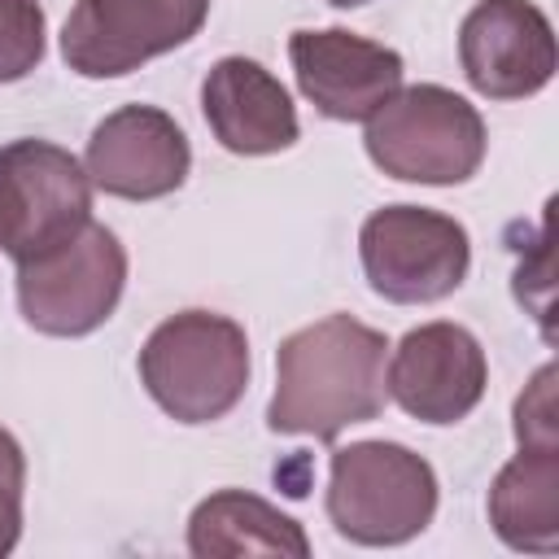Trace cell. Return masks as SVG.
Returning <instances> with one entry per match:
<instances>
[{"label":"cell","mask_w":559,"mask_h":559,"mask_svg":"<svg viewBox=\"0 0 559 559\" xmlns=\"http://www.w3.org/2000/svg\"><path fill=\"white\" fill-rule=\"evenodd\" d=\"M389 397L419 424L467 419L489 384V362L480 341L463 323H419L411 328L393 358L384 362Z\"/></svg>","instance_id":"9"},{"label":"cell","mask_w":559,"mask_h":559,"mask_svg":"<svg viewBox=\"0 0 559 559\" xmlns=\"http://www.w3.org/2000/svg\"><path fill=\"white\" fill-rule=\"evenodd\" d=\"M140 380L170 419L214 424L249 389V336L227 314L179 310L148 332Z\"/></svg>","instance_id":"2"},{"label":"cell","mask_w":559,"mask_h":559,"mask_svg":"<svg viewBox=\"0 0 559 559\" xmlns=\"http://www.w3.org/2000/svg\"><path fill=\"white\" fill-rule=\"evenodd\" d=\"M44 61L39 0H0V83L26 79Z\"/></svg>","instance_id":"16"},{"label":"cell","mask_w":559,"mask_h":559,"mask_svg":"<svg viewBox=\"0 0 559 559\" xmlns=\"http://www.w3.org/2000/svg\"><path fill=\"white\" fill-rule=\"evenodd\" d=\"M192 166L183 127L157 105H122L105 114L87 140L83 170L92 188L122 201L170 197Z\"/></svg>","instance_id":"11"},{"label":"cell","mask_w":559,"mask_h":559,"mask_svg":"<svg viewBox=\"0 0 559 559\" xmlns=\"http://www.w3.org/2000/svg\"><path fill=\"white\" fill-rule=\"evenodd\" d=\"M459 66L489 100H524L555 74V26L533 0H480L459 26Z\"/></svg>","instance_id":"10"},{"label":"cell","mask_w":559,"mask_h":559,"mask_svg":"<svg viewBox=\"0 0 559 559\" xmlns=\"http://www.w3.org/2000/svg\"><path fill=\"white\" fill-rule=\"evenodd\" d=\"M92 223V179L52 140L0 144V249L13 262L39 258Z\"/></svg>","instance_id":"7"},{"label":"cell","mask_w":559,"mask_h":559,"mask_svg":"<svg viewBox=\"0 0 559 559\" xmlns=\"http://www.w3.org/2000/svg\"><path fill=\"white\" fill-rule=\"evenodd\" d=\"M515 441L524 450H559L555 424V367L546 362L515 397Z\"/></svg>","instance_id":"17"},{"label":"cell","mask_w":559,"mask_h":559,"mask_svg":"<svg viewBox=\"0 0 559 559\" xmlns=\"http://www.w3.org/2000/svg\"><path fill=\"white\" fill-rule=\"evenodd\" d=\"M288 61L301 96L336 122H367L402 87V57L341 26L293 31Z\"/></svg>","instance_id":"12"},{"label":"cell","mask_w":559,"mask_h":559,"mask_svg":"<svg viewBox=\"0 0 559 559\" xmlns=\"http://www.w3.org/2000/svg\"><path fill=\"white\" fill-rule=\"evenodd\" d=\"M367 157L402 183H467L485 162V118L441 83L397 87L362 131Z\"/></svg>","instance_id":"3"},{"label":"cell","mask_w":559,"mask_h":559,"mask_svg":"<svg viewBox=\"0 0 559 559\" xmlns=\"http://www.w3.org/2000/svg\"><path fill=\"white\" fill-rule=\"evenodd\" d=\"M201 109L214 140L240 157H266L297 144V109L288 87L253 57H223L201 83Z\"/></svg>","instance_id":"13"},{"label":"cell","mask_w":559,"mask_h":559,"mask_svg":"<svg viewBox=\"0 0 559 559\" xmlns=\"http://www.w3.org/2000/svg\"><path fill=\"white\" fill-rule=\"evenodd\" d=\"M328 4H336V9H358V4H367V0H328Z\"/></svg>","instance_id":"19"},{"label":"cell","mask_w":559,"mask_h":559,"mask_svg":"<svg viewBox=\"0 0 559 559\" xmlns=\"http://www.w3.org/2000/svg\"><path fill=\"white\" fill-rule=\"evenodd\" d=\"M210 0H79L61 26V57L83 79H118L188 44Z\"/></svg>","instance_id":"8"},{"label":"cell","mask_w":559,"mask_h":559,"mask_svg":"<svg viewBox=\"0 0 559 559\" xmlns=\"http://www.w3.org/2000/svg\"><path fill=\"white\" fill-rule=\"evenodd\" d=\"M188 550L197 559H240V555H310L306 528L245 489H218L197 502L188 520Z\"/></svg>","instance_id":"14"},{"label":"cell","mask_w":559,"mask_h":559,"mask_svg":"<svg viewBox=\"0 0 559 559\" xmlns=\"http://www.w3.org/2000/svg\"><path fill=\"white\" fill-rule=\"evenodd\" d=\"M22 485H26L22 445L9 428H0V555H9L22 533Z\"/></svg>","instance_id":"18"},{"label":"cell","mask_w":559,"mask_h":559,"mask_svg":"<svg viewBox=\"0 0 559 559\" xmlns=\"http://www.w3.org/2000/svg\"><path fill=\"white\" fill-rule=\"evenodd\" d=\"M489 524L511 550H559V450H524L489 485Z\"/></svg>","instance_id":"15"},{"label":"cell","mask_w":559,"mask_h":559,"mask_svg":"<svg viewBox=\"0 0 559 559\" xmlns=\"http://www.w3.org/2000/svg\"><path fill=\"white\" fill-rule=\"evenodd\" d=\"M358 258L371 293L397 306H424L450 297L472 266L467 227L441 210L384 205L367 214L358 231Z\"/></svg>","instance_id":"6"},{"label":"cell","mask_w":559,"mask_h":559,"mask_svg":"<svg viewBox=\"0 0 559 559\" xmlns=\"http://www.w3.org/2000/svg\"><path fill=\"white\" fill-rule=\"evenodd\" d=\"M127 288V249L105 223H83L57 249L17 262L22 319L44 336L96 332Z\"/></svg>","instance_id":"5"},{"label":"cell","mask_w":559,"mask_h":559,"mask_svg":"<svg viewBox=\"0 0 559 559\" xmlns=\"http://www.w3.org/2000/svg\"><path fill=\"white\" fill-rule=\"evenodd\" d=\"M437 515V472L397 441H349L328 463V520L358 546H402Z\"/></svg>","instance_id":"4"},{"label":"cell","mask_w":559,"mask_h":559,"mask_svg":"<svg viewBox=\"0 0 559 559\" xmlns=\"http://www.w3.org/2000/svg\"><path fill=\"white\" fill-rule=\"evenodd\" d=\"M384 332L349 314H328L288 332L275 349V393L266 406V428L336 441L345 428L367 424L384 411Z\"/></svg>","instance_id":"1"}]
</instances>
